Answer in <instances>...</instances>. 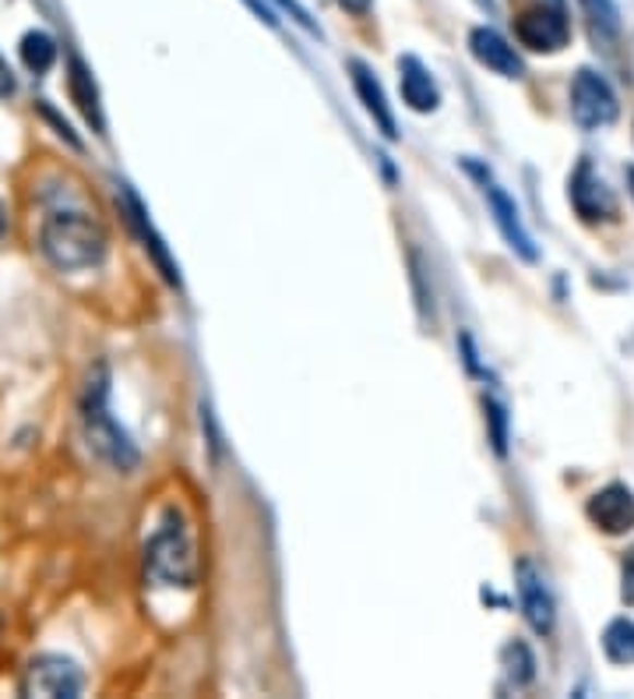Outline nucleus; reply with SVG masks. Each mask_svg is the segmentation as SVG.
Returning a JSON list of instances; mask_svg holds the SVG:
<instances>
[{"instance_id": "obj_18", "label": "nucleus", "mask_w": 634, "mask_h": 699, "mask_svg": "<svg viewBox=\"0 0 634 699\" xmlns=\"http://www.w3.org/2000/svg\"><path fill=\"white\" fill-rule=\"evenodd\" d=\"M501 661H504V675L511 678V686H528V682H533L536 658L525 643H508L501 650Z\"/></svg>"}, {"instance_id": "obj_21", "label": "nucleus", "mask_w": 634, "mask_h": 699, "mask_svg": "<svg viewBox=\"0 0 634 699\" xmlns=\"http://www.w3.org/2000/svg\"><path fill=\"white\" fill-rule=\"evenodd\" d=\"M244 4H247V8H251L254 14H258V19H261L265 25H271V28H276V25H279V19H276V8H271V4H268V0H244Z\"/></svg>"}, {"instance_id": "obj_25", "label": "nucleus", "mask_w": 634, "mask_h": 699, "mask_svg": "<svg viewBox=\"0 0 634 699\" xmlns=\"http://www.w3.org/2000/svg\"><path fill=\"white\" fill-rule=\"evenodd\" d=\"M627 184H631V195H634V167H627Z\"/></svg>"}, {"instance_id": "obj_22", "label": "nucleus", "mask_w": 634, "mask_h": 699, "mask_svg": "<svg viewBox=\"0 0 634 699\" xmlns=\"http://www.w3.org/2000/svg\"><path fill=\"white\" fill-rule=\"evenodd\" d=\"M621 601L634 607V558L624 562V587H621Z\"/></svg>"}, {"instance_id": "obj_16", "label": "nucleus", "mask_w": 634, "mask_h": 699, "mask_svg": "<svg viewBox=\"0 0 634 699\" xmlns=\"http://www.w3.org/2000/svg\"><path fill=\"white\" fill-rule=\"evenodd\" d=\"M19 53H22V64L33 71V74H47L57 64V39L42 28H28L19 43Z\"/></svg>"}, {"instance_id": "obj_7", "label": "nucleus", "mask_w": 634, "mask_h": 699, "mask_svg": "<svg viewBox=\"0 0 634 699\" xmlns=\"http://www.w3.org/2000/svg\"><path fill=\"white\" fill-rule=\"evenodd\" d=\"M515 39L525 50L557 53V50L568 47L571 25L557 4H542V0H536V4H528L515 14Z\"/></svg>"}, {"instance_id": "obj_19", "label": "nucleus", "mask_w": 634, "mask_h": 699, "mask_svg": "<svg viewBox=\"0 0 634 699\" xmlns=\"http://www.w3.org/2000/svg\"><path fill=\"white\" fill-rule=\"evenodd\" d=\"M588 25L596 28L599 36H617L621 33V11H617L613 0H578Z\"/></svg>"}, {"instance_id": "obj_4", "label": "nucleus", "mask_w": 634, "mask_h": 699, "mask_svg": "<svg viewBox=\"0 0 634 699\" xmlns=\"http://www.w3.org/2000/svg\"><path fill=\"white\" fill-rule=\"evenodd\" d=\"M465 170H470V173L476 177V181H479L483 198H487L490 213H493V222H497V230H501V237L508 241V248L515 251L519 258L536 262V258H539V251H536L533 237H528V230H525V222H522V213H519L515 198H511L508 191L493 181V173H490L487 167H483V162L465 159Z\"/></svg>"}, {"instance_id": "obj_17", "label": "nucleus", "mask_w": 634, "mask_h": 699, "mask_svg": "<svg viewBox=\"0 0 634 699\" xmlns=\"http://www.w3.org/2000/svg\"><path fill=\"white\" fill-rule=\"evenodd\" d=\"M602 653L613 664H634V622L631 618H613L607 632H602Z\"/></svg>"}, {"instance_id": "obj_20", "label": "nucleus", "mask_w": 634, "mask_h": 699, "mask_svg": "<svg viewBox=\"0 0 634 699\" xmlns=\"http://www.w3.org/2000/svg\"><path fill=\"white\" fill-rule=\"evenodd\" d=\"M487 421H490V438H493V449L497 456H504L508 453V413L504 407L497 403V399H487Z\"/></svg>"}, {"instance_id": "obj_1", "label": "nucleus", "mask_w": 634, "mask_h": 699, "mask_svg": "<svg viewBox=\"0 0 634 699\" xmlns=\"http://www.w3.org/2000/svg\"><path fill=\"white\" fill-rule=\"evenodd\" d=\"M78 418L85 442L106 467H113L117 473H134L142 463L138 445L131 442V435L117 424L110 413V367L102 361L88 371V378L82 385V399H78Z\"/></svg>"}, {"instance_id": "obj_15", "label": "nucleus", "mask_w": 634, "mask_h": 699, "mask_svg": "<svg viewBox=\"0 0 634 699\" xmlns=\"http://www.w3.org/2000/svg\"><path fill=\"white\" fill-rule=\"evenodd\" d=\"M68 93H71V103L82 110V117L88 124H93L96 135H106V117H102V103H99V88H96V79L93 71L85 68V61L78 53L68 57Z\"/></svg>"}, {"instance_id": "obj_14", "label": "nucleus", "mask_w": 634, "mask_h": 699, "mask_svg": "<svg viewBox=\"0 0 634 699\" xmlns=\"http://www.w3.org/2000/svg\"><path fill=\"white\" fill-rule=\"evenodd\" d=\"M350 79H353V88H356L359 103H364V110L374 117V124L381 128V135L388 142H395L399 138V124H395V113H391V107H388V96H385L381 82H377V74L364 61H350Z\"/></svg>"}, {"instance_id": "obj_9", "label": "nucleus", "mask_w": 634, "mask_h": 699, "mask_svg": "<svg viewBox=\"0 0 634 699\" xmlns=\"http://www.w3.org/2000/svg\"><path fill=\"white\" fill-rule=\"evenodd\" d=\"M568 198H571V209H575L585 222H599V219L617 216V202L607 191V184L599 181V173L593 170V162L588 159H582L575 167V173H571Z\"/></svg>"}, {"instance_id": "obj_27", "label": "nucleus", "mask_w": 634, "mask_h": 699, "mask_svg": "<svg viewBox=\"0 0 634 699\" xmlns=\"http://www.w3.org/2000/svg\"><path fill=\"white\" fill-rule=\"evenodd\" d=\"M0 632H4V618H0Z\"/></svg>"}, {"instance_id": "obj_13", "label": "nucleus", "mask_w": 634, "mask_h": 699, "mask_svg": "<svg viewBox=\"0 0 634 699\" xmlns=\"http://www.w3.org/2000/svg\"><path fill=\"white\" fill-rule=\"evenodd\" d=\"M399 88H402L405 107L416 110V113H434L437 107H441V88H437L427 64L413 53L399 57Z\"/></svg>"}, {"instance_id": "obj_12", "label": "nucleus", "mask_w": 634, "mask_h": 699, "mask_svg": "<svg viewBox=\"0 0 634 699\" xmlns=\"http://www.w3.org/2000/svg\"><path fill=\"white\" fill-rule=\"evenodd\" d=\"M470 50H473V57L483 68L501 74V79H522V74H525V64H522V57L515 53V47H511V43L490 25L473 28V33H470Z\"/></svg>"}, {"instance_id": "obj_11", "label": "nucleus", "mask_w": 634, "mask_h": 699, "mask_svg": "<svg viewBox=\"0 0 634 699\" xmlns=\"http://www.w3.org/2000/svg\"><path fill=\"white\" fill-rule=\"evenodd\" d=\"M515 579H519V601H522V615L525 622L533 626V632L539 636H550L553 632V598H550V590L547 583H542V576L533 569V562H519L515 565Z\"/></svg>"}, {"instance_id": "obj_26", "label": "nucleus", "mask_w": 634, "mask_h": 699, "mask_svg": "<svg viewBox=\"0 0 634 699\" xmlns=\"http://www.w3.org/2000/svg\"><path fill=\"white\" fill-rule=\"evenodd\" d=\"M479 8H487V11H493V0H476Z\"/></svg>"}, {"instance_id": "obj_23", "label": "nucleus", "mask_w": 634, "mask_h": 699, "mask_svg": "<svg viewBox=\"0 0 634 699\" xmlns=\"http://www.w3.org/2000/svg\"><path fill=\"white\" fill-rule=\"evenodd\" d=\"M14 88H19V85H14V71L8 68L4 57H0V99L14 96Z\"/></svg>"}, {"instance_id": "obj_3", "label": "nucleus", "mask_w": 634, "mask_h": 699, "mask_svg": "<svg viewBox=\"0 0 634 699\" xmlns=\"http://www.w3.org/2000/svg\"><path fill=\"white\" fill-rule=\"evenodd\" d=\"M145 579L162 587H194L198 583V558L187 541L184 523L176 513H166L162 527L145 544Z\"/></svg>"}, {"instance_id": "obj_24", "label": "nucleus", "mask_w": 634, "mask_h": 699, "mask_svg": "<svg viewBox=\"0 0 634 699\" xmlns=\"http://www.w3.org/2000/svg\"><path fill=\"white\" fill-rule=\"evenodd\" d=\"M336 4H339L342 11H350V14H356V19H359V14H367V11H370L374 0H336Z\"/></svg>"}, {"instance_id": "obj_6", "label": "nucleus", "mask_w": 634, "mask_h": 699, "mask_svg": "<svg viewBox=\"0 0 634 699\" xmlns=\"http://www.w3.org/2000/svg\"><path fill=\"white\" fill-rule=\"evenodd\" d=\"M617 113H621V107H617L610 82L602 74L582 68L575 82H571V117H575V124L582 131H596L613 124Z\"/></svg>"}, {"instance_id": "obj_2", "label": "nucleus", "mask_w": 634, "mask_h": 699, "mask_svg": "<svg viewBox=\"0 0 634 699\" xmlns=\"http://www.w3.org/2000/svg\"><path fill=\"white\" fill-rule=\"evenodd\" d=\"M39 251L60 273H85L99 269L110 251V237L93 216L57 209L39 227Z\"/></svg>"}, {"instance_id": "obj_8", "label": "nucleus", "mask_w": 634, "mask_h": 699, "mask_svg": "<svg viewBox=\"0 0 634 699\" xmlns=\"http://www.w3.org/2000/svg\"><path fill=\"white\" fill-rule=\"evenodd\" d=\"M117 205H120V213H124L127 227L134 230V237H138V241H142L145 255L153 258V265L162 273V279L170 282V287H176V290H180V265L173 262L170 248H166V241L159 237V230L153 227V219H148L142 198L134 195V188L120 184V198H117Z\"/></svg>"}, {"instance_id": "obj_5", "label": "nucleus", "mask_w": 634, "mask_h": 699, "mask_svg": "<svg viewBox=\"0 0 634 699\" xmlns=\"http://www.w3.org/2000/svg\"><path fill=\"white\" fill-rule=\"evenodd\" d=\"M85 689V675L82 667L71 658H60V653H39V658L28 661L25 675H22V696H47V699H74Z\"/></svg>"}, {"instance_id": "obj_10", "label": "nucleus", "mask_w": 634, "mask_h": 699, "mask_svg": "<svg viewBox=\"0 0 634 699\" xmlns=\"http://www.w3.org/2000/svg\"><path fill=\"white\" fill-rule=\"evenodd\" d=\"M585 516L593 519V527H599L602 533H627L634 530V495L627 484H607L599 487L593 498L585 505Z\"/></svg>"}]
</instances>
